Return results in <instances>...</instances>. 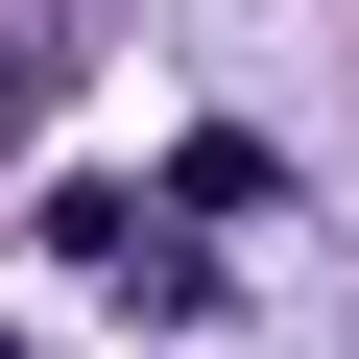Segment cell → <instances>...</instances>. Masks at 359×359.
<instances>
[{
    "label": "cell",
    "instance_id": "6da1fadb",
    "mask_svg": "<svg viewBox=\"0 0 359 359\" xmlns=\"http://www.w3.org/2000/svg\"><path fill=\"white\" fill-rule=\"evenodd\" d=\"M0 120H25V48H0Z\"/></svg>",
    "mask_w": 359,
    "mask_h": 359
}]
</instances>
